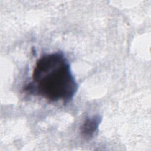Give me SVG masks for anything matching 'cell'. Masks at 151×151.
<instances>
[{
	"label": "cell",
	"mask_w": 151,
	"mask_h": 151,
	"mask_svg": "<svg viewBox=\"0 0 151 151\" xmlns=\"http://www.w3.org/2000/svg\"><path fill=\"white\" fill-rule=\"evenodd\" d=\"M77 89L69 62L61 52L44 54L37 60L31 81L24 87L28 94L64 103L73 99Z\"/></svg>",
	"instance_id": "1"
},
{
	"label": "cell",
	"mask_w": 151,
	"mask_h": 151,
	"mask_svg": "<svg viewBox=\"0 0 151 151\" xmlns=\"http://www.w3.org/2000/svg\"><path fill=\"white\" fill-rule=\"evenodd\" d=\"M101 118L99 115H95L86 119L80 127L81 135L87 140L91 139L97 132Z\"/></svg>",
	"instance_id": "2"
}]
</instances>
